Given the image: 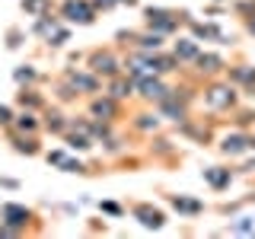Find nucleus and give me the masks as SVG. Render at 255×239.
<instances>
[{
    "mask_svg": "<svg viewBox=\"0 0 255 239\" xmlns=\"http://www.w3.org/2000/svg\"><path fill=\"white\" fill-rule=\"evenodd\" d=\"M118 67H122V64H118V58L112 51H93L90 54V70L96 77H115L118 74Z\"/></svg>",
    "mask_w": 255,
    "mask_h": 239,
    "instance_id": "1",
    "label": "nucleus"
},
{
    "mask_svg": "<svg viewBox=\"0 0 255 239\" xmlns=\"http://www.w3.org/2000/svg\"><path fill=\"white\" fill-rule=\"evenodd\" d=\"M61 13H64V19H70V22H80V26H90L93 22V6L86 3V0H64V6H61Z\"/></svg>",
    "mask_w": 255,
    "mask_h": 239,
    "instance_id": "2",
    "label": "nucleus"
},
{
    "mask_svg": "<svg viewBox=\"0 0 255 239\" xmlns=\"http://www.w3.org/2000/svg\"><path fill=\"white\" fill-rule=\"evenodd\" d=\"M67 83L74 86L77 93H99V77L93 74H83V70H67Z\"/></svg>",
    "mask_w": 255,
    "mask_h": 239,
    "instance_id": "3",
    "label": "nucleus"
},
{
    "mask_svg": "<svg viewBox=\"0 0 255 239\" xmlns=\"http://www.w3.org/2000/svg\"><path fill=\"white\" fill-rule=\"evenodd\" d=\"M134 86H137L140 96H143V99H150V102H163L166 96H169V90H166V86L159 83L156 77H143V80H137Z\"/></svg>",
    "mask_w": 255,
    "mask_h": 239,
    "instance_id": "4",
    "label": "nucleus"
},
{
    "mask_svg": "<svg viewBox=\"0 0 255 239\" xmlns=\"http://www.w3.org/2000/svg\"><path fill=\"white\" fill-rule=\"evenodd\" d=\"M131 211H134V217H137L143 227H150V230H159V227L166 223L163 211H156V207H150V204H134Z\"/></svg>",
    "mask_w": 255,
    "mask_h": 239,
    "instance_id": "5",
    "label": "nucleus"
},
{
    "mask_svg": "<svg viewBox=\"0 0 255 239\" xmlns=\"http://www.w3.org/2000/svg\"><path fill=\"white\" fill-rule=\"evenodd\" d=\"M10 143H13L16 153H26V156H35V153H38V137H35V134L10 131Z\"/></svg>",
    "mask_w": 255,
    "mask_h": 239,
    "instance_id": "6",
    "label": "nucleus"
},
{
    "mask_svg": "<svg viewBox=\"0 0 255 239\" xmlns=\"http://www.w3.org/2000/svg\"><path fill=\"white\" fill-rule=\"evenodd\" d=\"M118 99H112V96H102V99H93V106H90V112L96 118H102V121H112V118L118 115V106H115Z\"/></svg>",
    "mask_w": 255,
    "mask_h": 239,
    "instance_id": "7",
    "label": "nucleus"
},
{
    "mask_svg": "<svg viewBox=\"0 0 255 239\" xmlns=\"http://www.w3.org/2000/svg\"><path fill=\"white\" fill-rule=\"evenodd\" d=\"M207 106L211 109H230L233 106V90L230 86H211L207 90Z\"/></svg>",
    "mask_w": 255,
    "mask_h": 239,
    "instance_id": "8",
    "label": "nucleus"
},
{
    "mask_svg": "<svg viewBox=\"0 0 255 239\" xmlns=\"http://www.w3.org/2000/svg\"><path fill=\"white\" fill-rule=\"evenodd\" d=\"M6 131H19V134H35L38 131V118H35V112H19V115L13 118V124L6 127Z\"/></svg>",
    "mask_w": 255,
    "mask_h": 239,
    "instance_id": "9",
    "label": "nucleus"
},
{
    "mask_svg": "<svg viewBox=\"0 0 255 239\" xmlns=\"http://www.w3.org/2000/svg\"><path fill=\"white\" fill-rule=\"evenodd\" d=\"M147 22L156 32H172L179 19H172V13H166V10H147Z\"/></svg>",
    "mask_w": 255,
    "mask_h": 239,
    "instance_id": "10",
    "label": "nucleus"
},
{
    "mask_svg": "<svg viewBox=\"0 0 255 239\" xmlns=\"http://www.w3.org/2000/svg\"><path fill=\"white\" fill-rule=\"evenodd\" d=\"M195 58H198V45L191 42V38L175 42V61H195Z\"/></svg>",
    "mask_w": 255,
    "mask_h": 239,
    "instance_id": "11",
    "label": "nucleus"
},
{
    "mask_svg": "<svg viewBox=\"0 0 255 239\" xmlns=\"http://www.w3.org/2000/svg\"><path fill=\"white\" fill-rule=\"evenodd\" d=\"M22 13L26 16H45L48 10H51V0H22Z\"/></svg>",
    "mask_w": 255,
    "mask_h": 239,
    "instance_id": "12",
    "label": "nucleus"
},
{
    "mask_svg": "<svg viewBox=\"0 0 255 239\" xmlns=\"http://www.w3.org/2000/svg\"><path fill=\"white\" fill-rule=\"evenodd\" d=\"M109 96L112 99H128V96H131V90H134V80H115L112 77V86H109Z\"/></svg>",
    "mask_w": 255,
    "mask_h": 239,
    "instance_id": "13",
    "label": "nucleus"
},
{
    "mask_svg": "<svg viewBox=\"0 0 255 239\" xmlns=\"http://www.w3.org/2000/svg\"><path fill=\"white\" fill-rule=\"evenodd\" d=\"M169 204L175 207V211H182V214H198L201 211V201H191V198H182V195H172Z\"/></svg>",
    "mask_w": 255,
    "mask_h": 239,
    "instance_id": "14",
    "label": "nucleus"
},
{
    "mask_svg": "<svg viewBox=\"0 0 255 239\" xmlns=\"http://www.w3.org/2000/svg\"><path fill=\"white\" fill-rule=\"evenodd\" d=\"M204 179L211 182L214 188H223L230 182V169H220V166H214V169H204Z\"/></svg>",
    "mask_w": 255,
    "mask_h": 239,
    "instance_id": "15",
    "label": "nucleus"
},
{
    "mask_svg": "<svg viewBox=\"0 0 255 239\" xmlns=\"http://www.w3.org/2000/svg\"><path fill=\"white\" fill-rule=\"evenodd\" d=\"M16 102H19L22 109H29V112L42 106V99H38V93H35V90H19V93H16Z\"/></svg>",
    "mask_w": 255,
    "mask_h": 239,
    "instance_id": "16",
    "label": "nucleus"
},
{
    "mask_svg": "<svg viewBox=\"0 0 255 239\" xmlns=\"http://www.w3.org/2000/svg\"><path fill=\"white\" fill-rule=\"evenodd\" d=\"M198 70H201V74H204V70H207V74H214V70H220V58H214V54H198Z\"/></svg>",
    "mask_w": 255,
    "mask_h": 239,
    "instance_id": "17",
    "label": "nucleus"
},
{
    "mask_svg": "<svg viewBox=\"0 0 255 239\" xmlns=\"http://www.w3.org/2000/svg\"><path fill=\"white\" fill-rule=\"evenodd\" d=\"M45 127H48V131H54V134H61L64 127H67V121H64L61 112H48V115H45Z\"/></svg>",
    "mask_w": 255,
    "mask_h": 239,
    "instance_id": "18",
    "label": "nucleus"
},
{
    "mask_svg": "<svg viewBox=\"0 0 255 239\" xmlns=\"http://www.w3.org/2000/svg\"><path fill=\"white\" fill-rule=\"evenodd\" d=\"M67 143H70V147H74V150H90L93 147V140H90V134H83V131H70L67 134Z\"/></svg>",
    "mask_w": 255,
    "mask_h": 239,
    "instance_id": "19",
    "label": "nucleus"
},
{
    "mask_svg": "<svg viewBox=\"0 0 255 239\" xmlns=\"http://www.w3.org/2000/svg\"><path fill=\"white\" fill-rule=\"evenodd\" d=\"M246 147H249V140L239 137V134H236V137H227V143H223V150H227V153H243Z\"/></svg>",
    "mask_w": 255,
    "mask_h": 239,
    "instance_id": "20",
    "label": "nucleus"
},
{
    "mask_svg": "<svg viewBox=\"0 0 255 239\" xmlns=\"http://www.w3.org/2000/svg\"><path fill=\"white\" fill-rule=\"evenodd\" d=\"M61 169H64V172H83V169H86V166H83V163H80V159H67V156H64V163H61Z\"/></svg>",
    "mask_w": 255,
    "mask_h": 239,
    "instance_id": "21",
    "label": "nucleus"
},
{
    "mask_svg": "<svg viewBox=\"0 0 255 239\" xmlns=\"http://www.w3.org/2000/svg\"><path fill=\"white\" fill-rule=\"evenodd\" d=\"M13 118H16V115H13V109H10V106H0V127H10V124H13Z\"/></svg>",
    "mask_w": 255,
    "mask_h": 239,
    "instance_id": "22",
    "label": "nucleus"
},
{
    "mask_svg": "<svg viewBox=\"0 0 255 239\" xmlns=\"http://www.w3.org/2000/svg\"><path fill=\"white\" fill-rule=\"evenodd\" d=\"M29 80H35V70H32V67H19V70H16V83H29Z\"/></svg>",
    "mask_w": 255,
    "mask_h": 239,
    "instance_id": "23",
    "label": "nucleus"
},
{
    "mask_svg": "<svg viewBox=\"0 0 255 239\" xmlns=\"http://www.w3.org/2000/svg\"><path fill=\"white\" fill-rule=\"evenodd\" d=\"M140 127H143V131H150V127H156V118L153 115H140V121H137Z\"/></svg>",
    "mask_w": 255,
    "mask_h": 239,
    "instance_id": "24",
    "label": "nucleus"
},
{
    "mask_svg": "<svg viewBox=\"0 0 255 239\" xmlns=\"http://www.w3.org/2000/svg\"><path fill=\"white\" fill-rule=\"evenodd\" d=\"M48 163H64V153H61V150H51V153H48Z\"/></svg>",
    "mask_w": 255,
    "mask_h": 239,
    "instance_id": "25",
    "label": "nucleus"
},
{
    "mask_svg": "<svg viewBox=\"0 0 255 239\" xmlns=\"http://www.w3.org/2000/svg\"><path fill=\"white\" fill-rule=\"evenodd\" d=\"M6 38H10L6 45H10V48H16V45H19V29H10V35H6Z\"/></svg>",
    "mask_w": 255,
    "mask_h": 239,
    "instance_id": "26",
    "label": "nucleus"
},
{
    "mask_svg": "<svg viewBox=\"0 0 255 239\" xmlns=\"http://www.w3.org/2000/svg\"><path fill=\"white\" fill-rule=\"evenodd\" d=\"M0 185H3V188H19V182H16V179H0Z\"/></svg>",
    "mask_w": 255,
    "mask_h": 239,
    "instance_id": "27",
    "label": "nucleus"
},
{
    "mask_svg": "<svg viewBox=\"0 0 255 239\" xmlns=\"http://www.w3.org/2000/svg\"><path fill=\"white\" fill-rule=\"evenodd\" d=\"M102 211H109V214H122V207H118V204H109V201H106V204H102Z\"/></svg>",
    "mask_w": 255,
    "mask_h": 239,
    "instance_id": "28",
    "label": "nucleus"
},
{
    "mask_svg": "<svg viewBox=\"0 0 255 239\" xmlns=\"http://www.w3.org/2000/svg\"><path fill=\"white\" fill-rule=\"evenodd\" d=\"M118 3V0H96V6H106V10H109V6H115Z\"/></svg>",
    "mask_w": 255,
    "mask_h": 239,
    "instance_id": "29",
    "label": "nucleus"
},
{
    "mask_svg": "<svg viewBox=\"0 0 255 239\" xmlns=\"http://www.w3.org/2000/svg\"><path fill=\"white\" fill-rule=\"evenodd\" d=\"M125 3H137V0H125Z\"/></svg>",
    "mask_w": 255,
    "mask_h": 239,
    "instance_id": "30",
    "label": "nucleus"
}]
</instances>
